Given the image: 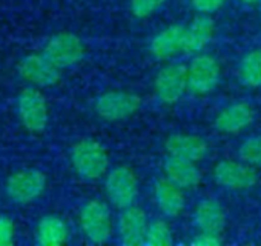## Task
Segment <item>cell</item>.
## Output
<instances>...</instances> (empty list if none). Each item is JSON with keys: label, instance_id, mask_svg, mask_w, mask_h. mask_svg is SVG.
Segmentation results:
<instances>
[{"label": "cell", "instance_id": "cell-1", "mask_svg": "<svg viewBox=\"0 0 261 246\" xmlns=\"http://www.w3.org/2000/svg\"><path fill=\"white\" fill-rule=\"evenodd\" d=\"M71 165L85 180H98L109 171V154L95 139H82L71 148Z\"/></svg>", "mask_w": 261, "mask_h": 246}, {"label": "cell", "instance_id": "cell-2", "mask_svg": "<svg viewBox=\"0 0 261 246\" xmlns=\"http://www.w3.org/2000/svg\"><path fill=\"white\" fill-rule=\"evenodd\" d=\"M79 225L83 235L94 244L108 243L114 234V220L111 206L100 200L91 199L88 200L79 214Z\"/></svg>", "mask_w": 261, "mask_h": 246}, {"label": "cell", "instance_id": "cell-3", "mask_svg": "<svg viewBox=\"0 0 261 246\" xmlns=\"http://www.w3.org/2000/svg\"><path fill=\"white\" fill-rule=\"evenodd\" d=\"M105 194L117 209L133 206L139 197V179L134 169L127 165H118L109 169L105 176Z\"/></svg>", "mask_w": 261, "mask_h": 246}, {"label": "cell", "instance_id": "cell-4", "mask_svg": "<svg viewBox=\"0 0 261 246\" xmlns=\"http://www.w3.org/2000/svg\"><path fill=\"white\" fill-rule=\"evenodd\" d=\"M221 80L218 60L204 53H198L188 65V91L192 95H207L217 89Z\"/></svg>", "mask_w": 261, "mask_h": 246}, {"label": "cell", "instance_id": "cell-5", "mask_svg": "<svg viewBox=\"0 0 261 246\" xmlns=\"http://www.w3.org/2000/svg\"><path fill=\"white\" fill-rule=\"evenodd\" d=\"M17 114L28 133H43L49 120V109L45 95L34 86L22 89L17 97Z\"/></svg>", "mask_w": 261, "mask_h": 246}, {"label": "cell", "instance_id": "cell-6", "mask_svg": "<svg viewBox=\"0 0 261 246\" xmlns=\"http://www.w3.org/2000/svg\"><path fill=\"white\" fill-rule=\"evenodd\" d=\"M142 108L140 95L129 91H106L95 100L97 115L106 121H120L133 117Z\"/></svg>", "mask_w": 261, "mask_h": 246}, {"label": "cell", "instance_id": "cell-7", "mask_svg": "<svg viewBox=\"0 0 261 246\" xmlns=\"http://www.w3.org/2000/svg\"><path fill=\"white\" fill-rule=\"evenodd\" d=\"M46 188V176L36 168H23L13 173L5 185L8 197L20 205L37 200Z\"/></svg>", "mask_w": 261, "mask_h": 246}, {"label": "cell", "instance_id": "cell-8", "mask_svg": "<svg viewBox=\"0 0 261 246\" xmlns=\"http://www.w3.org/2000/svg\"><path fill=\"white\" fill-rule=\"evenodd\" d=\"M43 54L57 68L65 69L80 63L85 57V43L74 33H57L45 45Z\"/></svg>", "mask_w": 261, "mask_h": 246}, {"label": "cell", "instance_id": "cell-9", "mask_svg": "<svg viewBox=\"0 0 261 246\" xmlns=\"http://www.w3.org/2000/svg\"><path fill=\"white\" fill-rule=\"evenodd\" d=\"M214 180L218 186L229 191L252 189L258 183L255 166L240 160L224 159L214 166Z\"/></svg>", "mask_w": 261, "mask_h": 246}, {"label": "cell", "instance_id": "cell-10", "mask_svg": "<svg viewBox=\"0 0 261 246\" xmlns=\"http://www.w3.org/2000/svg\"><path fill=\"white\" fill-rule=\"evenodd\" d=\"M188 91V66L181 63L165 65L154 79V92L165 105L180 102Z\"/></svg>", "mask_w": 261, "mask_h": 246}, {"label": "cell", "instance_id": "cell-11", "mask_svg": "<svg viewBox=\"0 0 261 246\" xmlns=\"http://www.w3.org/2000/svg\"><path fill=\"white\" fill-rule=\"evenodd\" d=\"M17 69L23 80L39 88L54 86L60 80V71H62L51 60H48L43 53L25 56L20 60Z\"/></svg>", "mask_w": 261, "mask_h": 246}, {"label": "cell", "instance_id": "cell-12", "mask_svg": "<svg viewBox=\"0 0 261 246\" xmlns=\"http://www.w3.org/2000/svg\"><path fill=\"white\" fill-rule=\"evenodd\" d=\"M146 212L139 206H129L121 209L117 218V232L120 241L126 246H140L145 244L148 231Z\"/></svg>", "mask_w": 261, "mask_h": 246}, {"label": "cell", "instance_id": "cell-13", "mask_svg": "<svg viewBox=\"0 0 261 246\" xmlns=\"http://www.w3.org/2000/svg\"><path fill=\"white\" fill-rule=\"evenodd\" d=\"M255 118L253 108L246 102H235L224 106L215 117L214 127L218 133L235 136L247 130Z\"/></svg>", "mask_w": 261, "mask_h": 246}, {"label": "cell", "instance_id": "cell-14", "mask_svg": "<svg viewBox=\"0 0 261 246\" xmlns=\"http://www.w3.org/2000/svg\"><path fill=\"white\" fill-rule=\"evenodd\" d=\"M165 150L168 156L192 160V162H201L207 154V142L195 134H186V133H174L168 136L165 140Z\"/></svg>", "mask_w": 261, "mask_h": 246}, {"label": "cell", "instance_id": "cell-15", "mask_svg": "<svg viewBox=\"0 0 261 246\" xmlns=\"http://www.w3.org/2000/svg\"><path fill=\"white\" fill-rule=\"evenodd\" d=\"M183 40L185 27L180 23L168 25L151 39L149 53L157 60H169L175 57L178 53H183Z\"/></svg>", "mask_w": 261, "mask_h": 246}, {"label": "cell", "instance_id": "cell-16", "mask_svg": "<svg viewBox=\"0 0 261 246\" xmlns=\"http://www.w3.org/2000/svg\"><path fill=\"white\" fill-rule=\"evenodd\" d=\"M192 222L197 231L221 235L226 229L224 206L215 199H204L197 203L192 214Z\"/></svg>", "mask_w": 261, "mask_h": 246}, {"label": "cell", "instance_id": "cell-17", "mask_svg": "<svg viewBox=\"0 0 261 246\" xmlns=\"http://www.w3.org/2000/svg\"><path fill=\"white\" fill-rule=\"evenodd\" d=\"M215 34V22L211 16L198 14L195 16L188 27H185V40H183V53L186 54H198L211 43Z\"/></svg>", "mask_w": 261, "mask_h": 246}, {"label": "cell", "instance_id": "cell-18", "mask_svg": "<svg viewBox=\"0 0 261 246\" xmlns=\"http://www.w3.org/2000/svg\"><path fill=\"white\" fill-rule=\"evenodd\" d=\"M154 200L157 208L166 217H178L186 208L185 189L177 186L168 177H162L154 185Z\"/></svg>", "mask_w": 261, "mask_h": 246}, {"label": "cell", "instance_id": "cell-19", "mask_svg": "<svg viewBox=\"0 0 261 246\" xmlns=\"http://www.w3.org/2000/svg\"><path fill=\"white\" fill-rule=\"evenodd\" d=\"M165 177H168L171 182H174L177 186H180L185 191L195 189L203 179L201 169L198 168L197 162L168 156L163 165Z\"/></svg>", "mask_w": 261, "mask_h": 246}, {"label": "cell", "instance_id": "cell-20", "mask_svg": "<svg viewBox=\"0 0 261 246\" xmlns=\"http://www.w3.org/2000/svg\"><path fill=\"white\" fill-rule=\"evenodd\" d=\"M69 240L68 223L56 214L40 218L36 228V241L42 246H59Z\"/></svg>", "mask_w": 261, "mask_h": 246}, {"label": "cell", "instance_id": "cell-21", "mask_svg": "<svg viewBox=\"0 0 261 246\" xmlns=\"http://www.w3.org/2000/svg\"><path fill=\"white\" fill-rule=\"evenodd\" d=\"M240 80L247 88H261V48L247 53L238 68Z\"/></svg>", "mask_w": 261, "mask_h": 246}, {"label": "cell", "instance_id": "cell-22", "mask_svg": "<svg viewBox=\"0 0 261 246\" xmlns=\"http://www.w3.org/2000/svg\"><path fill=\"white\" fill-rule=\"evenodd\" d=\"M145 243L149 246H169L172 244V229L163 218H155L149 222Z\"/></svg>", "mask_w": 261, "mask_h": 246}, {"label": "cell", "instance_id": "cell-23", "mask_svg": "<svg viewBox=\"0 0 261 246\" xmlns=\"http://www.w3.org/2000/svg\"><path fill=\"white\" fill-rule=\"evenodd\" d=\"M238 156L243 162L261 168V136L247 137L238 148Z\"/></svg>", "mask_w": 261, "mask_h": 246}, {"label": "cell", "instance_id": "cell-24", "mask_svg": "<svg viewBox=\"0 0 261 246\" xmlns=\"http://www.w3.org/2000/svg\"><path fill=\"white\" fill-rule=\"evenodd\" d=\"M166 2L168 0H130V13L137 19H148Z\"/></svg>", "mask_w": 261, "mask_h": 246}, {"label": "cell", "instance_id": "cell-25", "mask_svg": "<svg viewBox=\"0 0 261 246\" xmlns=\"http://www.w3.org/2000/svg\"><path fill=\"white\" fill-rule=\"evenodd\" d=\"M224 4L226 0H191V5L195 10V13L206 16H212L220 8H223Z\"/></svg>", "mask_w": 261, "mask_h": 246}, {"label": "cell", "instance_id": "cell-26", "mask_svg": "<svg viewBox=\"0 0 261 246\" xmlns=\"http://www.w3.org/2000/svg\"><path fill=\"white\" fill-rule=\"evenodd\" d=\"M14 237H16L14 222L7 215H0V246L13 244Z\"/></svg>", "mask_w": 261, "mask_h": 246}, {"label": "cell", "instance_id": "cell-27", "mask_svg": "<svg viewBox=\"0 0 261 246\" xmlns=\"http://www.w3.org/2000/svg\"><path fill=\"white\" fill-rule=\"evenodd\" d=\"M223 243V237L220 234H212V232H201L195 234V237L191 240V244L194 246H218Z\"/></svg>", "mask_w": 261, "mask_h": 246}, {"label": "cell", "instance_id": "cell-28", "mask_svg": "<svg viewBox=\"0 0 261 246\" xmlns=\"http://www.w3.org/2000/svg\"><path fill=\"white\" fill-rule=\"evenodd\" d=\"M241 2L246 5H256V4H261V0H241Z\"/></svg>", "mask_w": 261, "mask_h": 246}]
</instances>
